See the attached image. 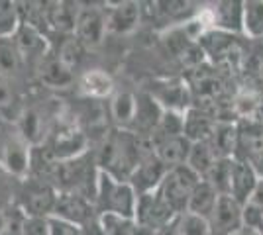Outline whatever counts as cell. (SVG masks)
I'll list each match as a JSON object with an SVG mask.
<instances>
[{"mask_svg":"<svg viewBox=\"0 0 263 235\" xmlns=\"http://www.w3.org/2000/svg\"><path fill=\"white\" fill-rule=\"evenodd\" d=\"M149 153H154L152 137L110 127L108 132H104L99 149L95 151V161L100 173H106L118 180H130L140 161Z\"/></svg>","mask_w":263,"mask_h":235,"instance_id":"obj_1","label":"cell"},{"mask_svg":"<svg viewBox=\"0 0 263 235\" xmlns=\"http://www.w3.org/2000/svg\"><path fill=\"white\" fill-rule=\"evenodd\" d=\"M99 175L100 170L97 167V161H95V153L87 151L85 155L75 157L71 161L53 163V167L47 175V180L59 192L79 194L83 198L95 202Z\"/></svg>","mask_w":263,"mask_h":235,"instance_id":"obj_2","label":"cell"},{"mask_svg":"<svg viewBox=\"0 0 263 235\" xmlns=\"http://www.w3.org/2000/svg\"><path fill=\"white\" fill-rule=\"evenodd\" d=\"M138 206V192L128 180H118L100 173L95 194V208L99 216H118L134 220Z\"/></svg>","mask_w":263,"mask_h":235,"instance_id":"obj_3","label":"cell"},{"mask_svg":"<svg viewBox=\"0 0 263 235\" xmlns=\"http://www.w3.org/2000/svg\"><path fill=\"white\" fill-rule=\"evenodd\" d=\"M59 190L49 180L28 177L20 180V186L16 192V206L24 212L26 218L47 220L53 216Z\"/></svg>","mask_w":263,"mask_h":235,"instance_id":"obj_4","label":"cell"},{"mask_svg":"<svg viewBox=\"0 0 263 235\" xmlns=\"http://www.w3.org/2000/svg\"><path fill=\"white\" fill-rule=\"evenodd\" d=\"M32 149L14 123L0 125V167L14 179L24 180L32 170Z\"/></svg>","mask_w":263,"mask_h":235,"instance_id":"obj_5","label":"cell"},{"mask_svg":"<svg viewBox=\"0 0 263 235\" xmlns=\"http://www.w3.org/2000/svg\"><path fill=\"white\" fill-rule=\"evenodd\" d=\"M179 213L165 202L159 190L147 192V194H140L138 196V206H136V216L134 222L152 231V233H161L169 225L175 222Z\"/></svg>","mask_w":263,"mask_h":235,"instance_id":"obj_6","label":"cell"},{"mask_svg":"<svg viewBox=\"0 0 263 235\" xmlns=\"http://www.w3.org/2000/svg\"><path fill=\"white\" fill-rule=\"evenodd\" d=\"M198 182H200V177L197 173H193L186 165H181V167L167 170L163 182L159 184L157 190L161 192L165 202L175 210V213H183L186 212L189 198L197 188Z\"/></svg>","mask_w":263,"mask_h":235,"instance_id":"obj_7","label":"cell"},{"mask_svg":"<svg viewBox=\"0 0 263 235\" xmlns=\"http://www.w3.org/2000/svg\"><path fill=\"white\" fill-rule=\"evenodd\" d=\"M108 34L106 30V10L97 8V6H83L79 8L77 24H75V39L83 45L85 49H97L104 35Z\"/></svg>","mask_w":263,"mask_h":235,"instance_id":"obj_8","label":"cell"},{"mask_svg":"<svg viewBox=\"0 0 263 235\" xmlns=\"http://www.w3.org/2000/svg\"><path fill=\"white\" fill-rule=\"evenodd\" d=\"M149 96L167 112L185 114L193 106L191 104L193 102V92L189 89V84L181 78L155 80L152 90H149Z\"/></svg>","mask_w":263,"mask_h":235,"instance_id":"obj_9","label":"cell"},{"mask_svg":"<svg viewBox=\"0 0 263 235\" xmlns=\"http://www.w3.org/2000/svg\"><path fill=\"white\" fill-rule=\"evenodd\" d=\"M12 41L16 45L20 57H22L24 65L37 67L42 63V59L49 55V51H51L49 41L44 35V32L28 22H22L18 26L16 34L12 35Z\"/></svg>","mask_w":263,"mask_h":235,"instance_id":"obj_10","label":"cell"},{"mask_svg":"<svg viewBox=\"0 0 263 235\" xmlns=\"http://www.w3.org/2000/svg\"><path fill=\"white\" fill-rule=\"evenodd\" d=\"M209 224L210 235H236L243 227V206L228 194H220Z\"/></svg>","mask_w":263,"mask_h":235,"instance_id":"obj_11","label":"cell"},{"mask_svg":"<svg viewBox=\"0 0 263 235\" xmlns=\"http://www.w3.org/2000/svg\"><path fill=\"white\" fill-rule=\"evenodd\" d=\"M53 218H59L63 222L75 224L79 227L87 225L95 218H99V212L95 208V202L83 198L79 194H69V192H59L57 204H55Z\"/></svg>","mask_w":263,"mask_h":235,"instance_id":"obj_12","label":"cell"},{"mask_svg":"<svg viewBox=\"0 0 263 235\" xmlns=\"http://www.w3.org/2000/svg\"><path fill=\"white\" fill-rule=\"evenodd\" d=\"M167 170L169 168L157 159V155L149 153V155H145L140 161V165L132 173L128 182L134 186V190L138 192V196L140 194H147V192H154L159 188V184L163 182Z\"/></svg>","mask_w":263,"mask_h":235,"instance_id":"obj_13","label":"cell"},{"mask_svg":"<svg viewBox=\"0 0 263 235\" xmlns=\"http://www.w3.org/2000/svg\"><path fill=\"white\" fill-rule=\"evenodd\" d=\"M136 110H138V94H134L130 90H116L106 102L108 122L116 130L132 132L134 120H136Z\"/></svg>","mask_w":263,"mask_h":235,"instance_id":"obj_14","label":"cell"},{"mask_svg":"<svg viewBox=\"0 0 263 235\" xmlns=\"http://www.w3.org/2000/svg\"><path fill=\"white\" fill-rule=\"evenodd\" d=\"M259 182L257 173L253 170L252 165L238 161L232 157L230 167V182H228V196H232L236 202H240L241 206H246L252 198L253 190Z\"/></svg>","mask_w":263,"mask_h":235,"instance_id":"obj_15","label":"cell"},{"mask_svg":"<svg viewBox=\"0 0 263 235\" xmlns=\"http://www.w3.org/2000/svg\"><path fill=\"white\" fill-rule=\"evenodd\" d=\"M142 18V4L140 2H118L106 8V30L108 34L126 35L132 34Z\"/></svg>","mask_w":263,"mask_h":235,"instance_id":"obj_16","label":"cell"},{"mask_svg":"<svg viewBox=\"0 0 263 235\" xmlns=\"http://www.w3.org/2000/svg\"><path fill=\"white\" fill-rule=\"evenodd\" d=\"M42 84L49 89H69L75 84V71L67 67L59 57L49 51V55L42 59V63L35 67Z\"/></svg>","mask_w":263,"mask_h":235,"instance_id":"obj_17","label":"cell"},{"mask_svg":"<svg viewBox=\"0 0 263 235\" xmlns=\"http://www.w3.org/2000/svg\"><path fill=\"white\" fill-rule=\"evenodd\" d=\"M154 141V153L167 168H175L186 165V159L191 153V141L185 135H173V137H161L152 139Z\"/></svg>","mask_w":263,"mask_h":235,"instance_id":"obj_18","label":"cell"},{"mask_svg":"<svg viewBox=\"0 0 263 235\" xmlns=\"http://www.w3.org/2000/svg\"><path fill=\"white\" fill-rule=\"evenodd\" d=\"M77 84H79V92L85 98H88V100L104 102L116 92L112 77H110L106 71H102V69H88V71H85L79 77Z\"/></svg>","mask_w":263,"mask_h":235,"instance_id":"obj_19","label":"cell"},{"mask_svg":"<svg viewBox=\"0 0 263 235\" xmlns=\"http://www.w3.org/2000/svg\"><path fill=\"white\" fill-rule=\"evenodd\" d=\"M163 108L149 96V92H140L138 94V110H136V120L132 132L136 135H147L152 137L157 125L161 122Z\"/></svg>","mask_w":263,"mask_h":235,"instance_id":"obj_20","label":"cell"},{"mask_svg":"<svg viewBox=\"0 0 263 235\" xmlns=\"http://www.w3.org/2000/svg\"><path fill=\"white\" fill-rule=\"evenodd\" d=\"M216 118L204 108H197L191 106L185 112V127H183V135L191 143L197 141H210V137L214 134L216 127Z\"/></svg>","mask_w":263,"mask_h":235,"instance_id":"obj_21","label":"cell"},{"mask_svg":"<svg viewBox=\"0 0 263 235\" xmlns=\"http://www.w3.org/2000/svg\"><path fill=\"white\" fill-rule=\"evenodd\" d=\"M79 4L67 2H49L44 4V24L53 28L57 34L73 35L77 24Z\"/></svg>","mask_w":263,"mask_h":235,"instance_id":"obj_22","label":"cell"},{"mask_svg":"<svg viewBox=\"0 0 263 235\" xmlns=\"http://www.w3.org/2000/svg\"><path fill=\"white\" fill-rule=\"evenodd\" d=\"M222 157L216 153V149L212 147L210 141H197L191 145V153L186 159V167L191 168L193 173H197L200 179H204L209 175V170Z\"/></svg>","mask_w":263,"mask_h":235,"instance_id":"obj_23","label":"cell"},{"mask_svg":"<svg viewBox=\"0 0 263 235\" xmlns=\"http://www.w3.org/2000/svg\"><path fill=\"white\" fill-rule=\"evenodd\" d=\"M218 192L216 188L209 184L206 180L200 179V182L197 184V188L193 190L191 198H189V204H186V212L197 213V216H202L209 220V216L212 213L216 202H218Z\"/></svg>","mask_w":263,"mask_h":235,"instance_id":"obj_24","label":"cell"},{"mask_svg":"<svg viewBox=\"0 0 263 235\" xmlns=\"http://www.w3.org/2000/svg\"><path fill=\"white\" fill-rule=\"evenodd\" d=\"M210 143L222 159H232L238 145V122H218Z\"/></svg>","mask_w":263,"mask_h":235,"instance_id":"obj_25","label":"cell"},{"mask_svg":"<svg viewBox=\"0 0 263 235\" xmlns=\"http://www.w3.org/2000/svg\"><path fill=\"white\" fill-rule=\"evenodd\" d=\"M169 235H210V224L206 218L197 213L183 212L175 218V222L165 229Z\"/></svg>","mask_w":263,"mask_h":235,"instance_id":"obj_26","label":"cell"},{"mask_svg":"<svg viewBox=\"0 0 263 235\" xmlns=\"http://www.w3.org/2000/svg\"><path fill=\"white\" fill-rule=\"evenodd\" d=\"M243 35L255 41L263 37V0L243 2Z\"/></svg>","mask_w":263,"mask_h":235,"instance_id":"obj_27","label":"cell"},{"mask_svg":"<svg viewBox=\"0 0 263 235\" xmlns=\"http://www.w3.org/2000/svg\"><path fill=\"white\" fill-rule=\"evenodd\" d=\"M22 65L24 61L20 53H18V49H16V45H14V41H12V37L0 39V77L12 80L20 73Z\"/></svg>","mask_w":263,"mask_h":235,"instance_id":"obj_28","label":"cell"},{"mask_svg":"<svg viewBox=\"0 0 263 235\" xmlns=\"http://www.w3.org/2000/svg\"><path fill=\"white\" fill-rule=\"evenodd\" d=\"M20 24H22V14H20L18 4L0 0V39L12 37Z\"/></svg>","mask_w":263,"mask_h":235,"instance_id":"obj_29","label":"cell"},{"mask_svg":"<svg viewBox=\"0 0 263 235\" xmlns=\"http://www.w3.org/2000/svg\"><path fill=\"white\" fill-rule=\"evenodd\" d=\"M104 235H134L138 231V224L128 218L118 216H100Z\"/></svg>","mask_w":263,"mask_h":235,"instance_id":"obj_30","label":"cell"},{"mask_svg":"<svg viewBox=\"0 0 263 235\" xmlns=\"http://www.w3.org/2000/svg\"><path fill=\"white\" fill-rule=\"evenodd\" d=\"M83 49H85V47L75 39V35H67V39H63V44H61L59 51H57L55 55L59 57L71 71H75V69L79 67V63H81V53H83Z\"/></svg>","mask_w":263,"mask_h":235,"instance_id":"obj_31","label":"cell"},{"mask_svg":"<svg viewBox=\"0 0 263 235\" xmlns=\"http://www.w3.org/2000/svg\"><path fill=\"white\" fill-rule=\"evenodd\" d=\"M47 235H83V229L59 218H47Z\"/></svg>","mask_w":263,"mask_h":235,"instance_id":"obj_32","label":"cell"},{"mask_svg":"<svg viewBox=\"0 0 263 235\" xmlns=\"http://www.w3.org/2000/svg\"><path fill=\"white\" fill-rule=\"evenodd\" d=\"M24 225H26V216L24 212L14 204L10 208V216H8V224L4 227V231L0 235H24Z\"/></svg>","mask_w":263,"mask_h":235,"instance_id":"obj_33","label":"cell"},{"mask_svg":"<svg viewBox=\"0 0 263 235\" xmlns=\"http://www.w3.org/2000/svg\"><path fill=\"white\" fill-rule=\"evenodd\" d=\"M243 227H250V229L263 233V212H259L252 204L243 206Z\"/></svg>","mask_w":263,"mask_h":235,"instance_id":"obj_34","label":"cell"},{"mask_svg":"<svg viewBox=\"0 0 263 235\" xmlns=\"http://www.w3.org/2000/svg\"><path fill=\"white\" fill-rule=\"evenodd\" d=\"M16 102V94L12 89V80L0 77V114H4Z\"/></svg>","mask_w":263,"mask_h":235,"instance_id":"obj_35","label":"cell"},{"mask_svg":"<svg viewBox=\"0 0 263 235\" xmlns=\"http://www.w3.org/2000/svg\"><path fill=\"white\" fill-rule=\"evenodd\" d=\"M24 235H47V220L37 218H26Z\"/></svg>","mask_w":263,"mask_h":235,"instance_id":"obj_36","label":"cell"},{"mask_svg":"<svg viewBox=\"0 0 263 235\" xmlns=\"http://www.w3.org/2000/svg\"><path fill=\"white\" fill-rule=\"evenodd\" d=\"M248 204H252L259 212H263V179H259V182H257V186H255V190H253L252 198H250Z\"/></svg>","mask_w":263,"mask_h":235,"instance_id":"obj_37","label":"cell"},{"mask_svg":"<svg viewBox=\"0 0 263 235\" xmlns=\"http://www.w3.org/2000/svg\"><path fill=\"white\" fill-rule=\"evenodd\" d=\"M248 165H252L253 170L257 173V177H259V179H263V147L252 157V159H250V163H248Z\"/></svg>","mask_w":263,"mask_h":235,"instance_id":"obj_38","label":"cell"},{"mask_svg":"<svg viewBox=\"0 0 263 235\" xmlns=\"http://www.w3.org/2000/svg\"><path fill=\"white\" fill-rule=\"evenodd\" d=\"M12 208V206H10ZM10 208H0V233L4 231V227L8 224V216H10Z\"/></svg>","mask_w":263,"mask_h":235,"instance_id":"obj_39","label":"cell"},{"mask_svg":"<svg viewBox=\"0 0 263 235\" xmlns=\"http://www.w3.org/2000/svg\"><path fill=\"white\" fill-rule=\"evenodd\" d=\"M236 235H263L261 231H255V229H250V227H241Z\"/></svg>","mask_w":263,"mask_h":235,"instance_id":"obj_40","label":"cell"},{"mask_svg":"<svg viewBox=\"0 0 263 235\" xmlns=\"http://www.w3.org/2000/svg\"><path fill=\"white\" fill-rule=\"evenodd\" d=\"M134 235H155V233H152V231H147V229H143V227L138 225V231H136Z\"/></svg>","mask_w":263,"mask_h":235,"instance_id":"obj_41","label":"cell"},{"mask_svg":"<svg viewBox=\"0 0 263 235\" xmlns=\"http://www.w3.org/2000/svg\"><path fill=\"white\" fill-rule=\"evenodd\" d=\"M2 123H4V120H2V114H0V125H2Z\"/></svg>","mask_w":263,"mask_h":235,"instance_id":"obj_42","label":"cell"},{"mask_svg":"<svg viewBox=\"0 0 263 235\" xmlns=\"http://www.w3.org/2000/svg\"><path fill=\"white\" fill-rule=\"evenodd\" d=\"M259 41H263V37H261V39H259Z\"/></svg>","mask_w":263,"mask_h":235,"instance_id":"obj_43","label":"cell"}]
</instances>
